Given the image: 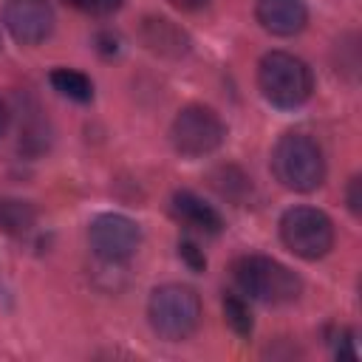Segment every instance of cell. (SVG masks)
<instances>
[{"label": "cell", "mask_w": 362, "mask_h": 362, "mask_svg": "<svg viewBox=\"0 0 362 362\" xmlns=\"http://www.w3.org/2000/svg\"><path fill=\"white\" fill-rule=\"evenodd\" d=\"M170 212H173V218H175L181 226H187V229H192V232H201V235H218V232L223 229L221 212H218L215 206H209L204 198H198L195 192H189V189L173 192V198H170Z\"/></svg>", "instance_id": "obj_10"}, {"label": "cell", "mask_w": 362, "mask_h": 362, "mask_svg": "<svg viewBox=\"0 0 362 362\" xmlns=\"http://www.w3.org/2000/svg\"><path fill=\"white\" fill-rule=\"evenodd\" d=\"M345 201H348V209H351L354 215H359V212H362V178H359V175H354V178L348 181Z\"/></svg>", "instance_id": "obj_18"}, {"label": "cell", "mask_w": 362, "mask_h": 362, "mask_svg": "<svg viewBox=\"0 0 362 362\" xmlns=\"http://www.w3.org/2000/svg\"><path fill=\"white\" fill-rule=\"evenodd\" d=\"M88 238H90V249H93V255L99 260H105V263H122V260H127V257L136 255V249L141 243V229L127 215L105 212V215H99L90 223Z\"/></svg>", "instance_id": "obj_7"}, {"label": "cell", "mask_w": 362, "mask_h": 362, "mask_svg": "<svg viewBox=\"0 0 362 362\" xmlns=\"http://www.w3.org/2000/svg\"><path fill=\"white\" fill-rule=\"evenodd\" d=\"M235 283L249 300L266 305H288L303 294V280L274 257L266 255H243L232 266Z\"/></svg>", "instance_id": "obj_2"}, {"label": "cell", "mask_w": 362, "mask_h": 362, "mask_svg": "<svg viewBox=\"0 0 362 362\" xmlns=\"http://www.w3.org/2000/svg\"><path fill=\"white\" fill-rule=\"evenodd\" d=\"M178 255H181V257L189 263V269H195V272H201V269L206 266L204 252H201V249H198L192 240H181V243H178Z\"/></svg>", "instance_id": "obj_17"}, {"label": "cell", "mask_w": 362, "mask_h": 362, "mask_svg": "<svg viewBox=\"0 0 362 362\" xmlns=\"http://www.w3.org/2000/svg\"><path fill=\"white\" fill-rule=\"evenodd\" d=\"M3 25L17 42L37 45L54 31V8L45 0H8L3 8Z\"/></svg>", "instance_id": "obj_8"}, {"label": "cell", "mask_w": 362, "mask_h": 362, "mask_svg": "<svg viewBox=\"0 0 362 362\" xmlns=\"http://www.w3.org/2000/svg\"><path fill=\"white\" fill-rule=\"evenodd\" d=\"M147 320H150V328L161 339L181 342L201 322V300L195 288L184 283H164L153 288L147 300Z\"/></svg>", "instance_id": "obj_4"}, {"label": "cell", "mask_w": 362, "mask_h": 362, "mask_svg": "<svg viewBox=\"0 0 362 362\" xmlns=\"http://www.w3.org/2000/svg\"><path fill=\"white\" fill-rule=\"evenodd\" d=\"M223 139H226V124L206 105L181 107L170 124V141H173L175 153L184 158L209 156L223 144Z\"/></svg>", "instance_id": "obj_5"}, {"label": "cell", "mask_w": 362, "mask_h": 362, "mask_svg": "<svg viewBox=\"0 0 362 362\" xmlns=\"http://www.w3.org/2000/svg\"><path fill=\"white\" fill-rule=\"evenodd\" d=\"M257 23L274 37H294L308 23V8L303 0H257Z\"/></svg>", "instance_id": "obj_9"}, {"label": "cell", "mask_w": 362, "mask_h": 362, "mask_svg": "<svg viewBox=\"0 0 362 362\" xmlns=\"http://www.w3.org/2000/svg\"><path fill=\"white\" fill-rule=\"evenodd\" d=\"M272 173L280 187L291 192H311L325 181L322 147L300 130H288L277 139L272 150Z\"/></svg>", "instance_id": "obj_1"}, {"label": "cell", "mask_w": 362, "mask_h": 362, "mask_svg": "<svg viewBox=\"0 0 362 362\" xmlns=\"http://www.w3.org/2000/svg\"><path fill=\"white\" fill-rule=\"evenodd\" d=\"M51 85L59 96L71 99V102H90L93 99V82L82 74V71H74V68H54L51 71Z\"/></svg>", "instance_id": "obj_13"}, {"label": "cell", "mask_w": 362, "mask_h": 362, "mask_svg": "<svg viewBox=\"0 0 362 362\" xmlns=\"http://www.w3.org/2000/svg\"><path fill=\"white\" fill-rule=\"evenodd\" d=\"M331 339H334V356H339V359H356L354 331L351 328H334Z\"/></svg>", "instance_id": "obj_15"}, {"label": "cell", "mask_w": 362, "mask_h": 362, "mask_svg": "<svg viewBox=\"0 0 362 362\" xmlns=\"http://www.w3.org/2000/svg\"><path fill=\"white\" fill-rule=\"evenodd\" d=\"M257 88L266 102H272L274 107L291 110L311 96L314 76L300 57L288 51H269L257 65Z\"/></svg>", "instance_id": "obj_3"}, {"label": "cell", "mask_w": 362, "mask_h": 362, "mask_svg": "<svg viewBox=\"0 0 362 362\" xmlns=\"http://www.w3.org/2000/svg\"><path fill=\"white\" fill-rule=\"evenodd\" d=\"M280 240L291 255L303 260H320L334 246V223L322 209L291 206L280 218Z\"/></svg>", "instance_id": "obj_6"}, {"label": "cell", "mask_w": 362, "mask_h": 362, "mask_svg": "<svg viewBox=\"0 0 362 362\" xmlns=\"http://www.w3.org/2000/svg\"><path fill=\"white\" fill-rule=\"evenodd\" d=\"M37 223V209L34 204L23 201V198H0V232L11 235V238H23L34 229Z\"/></svg>", "instance_id": "obj_12"}, {"label": "cell", "mask_w": 362, "mask_h": 362, "mask_svg": "<svg viewBox=\"0 0 362 362\" xmlns=\"http://www.w3.org/2000/svg\"><path fill=\"white\" fill-rule=\"evenodd\" d=\"M74 8L85 11V14H93V17H105V14H113L122 0H68Z\"/></svg>", "instance_id": "obj_16"}, {"label": "cell", "mask_w": 362, "mask_h": 362, "mask_svg": "<svg viewBox=\"0 0 362 362\" xmlns=\"http://www.w3.org/2000/svg\"><path fill=\"white\" fill-rule=\"evenodd\" d=\"M223 320L238 337H249L252 334V314H249V305H246L243 297H238V294H226L223 297Z\"/></svg>", "instance_id": "obj_14"}, {"label": "cell", "mask_w": 362, "mask_h": 362, "mask_svg": "<svg viewBox=\"0 0 362 362\" xmlns=\"http://www.w3.org/2000/svg\"><path fill=\"white\" fill-rule=\"evenodd\" d=\"M6 124H8V107H6V102L0 99V136H3V130H6Z\"/></svg>", "instance_id": "obj_20"}, {"label": "cell", "mask_w": 362, "mask_h": 362, "mask_svg": "<svg viewBox=\"0 0 362 362\" xmlns=\"http://www.w3.org/2000/svg\"><path fill=\"white\" fill-rule=\"evenodd\" d=\"M139 37H141L147 51H153L158 57H167V59H178L189 51L187 31L181 25H175L173 20H167V17H144L141 28H139Z\"/></svg>", "instance_id": "obj_11"}, {"label": "cell", "mask_w": 362, "mask_h": 362, "mask_svg": "<svg viewBox=\"0 0 362 362\" xmlns=\"http://www.w3.org/2000/svg\"><path fill=\"white\" fill-rule=\"evenodd\" d=\"M175 8H181V11H195V8H201V6H206L209 0H170Z\"/></svg>", "instance_id": "obj_19"}]
</instances>
